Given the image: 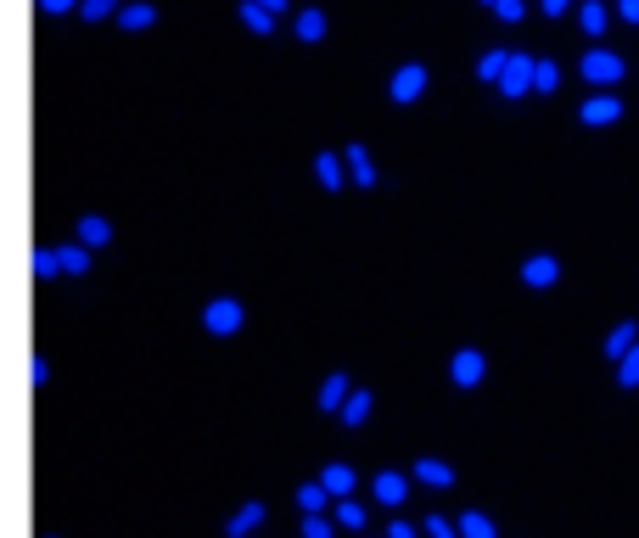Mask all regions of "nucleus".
Masks as SVG:
<instances>
[{
    "label": "nucleus",
    "instance_id": "obj_1",
    "mask_svg": "<svg viewBox=\"0 0 639 538\" xmlns=\"http://www.w3.org/2000/svg\"><path fill=\"white\" fill-rule=\"evenodd\" d=\"M578 73L589 79V85H600V90H611L617 79H623V57L617 51H606V45H595V51H583V62H578Z\"/></svg>",
    "mask_w": 639,
    "mask_h": 538
},
{
    "label": "nucleus",
    "instance_id": "obj_2",
    "mask_svg": "<svg viewBox=\"0 0 639 538\" xmlns=\"http://www.w3.org/2000/svg\"><path fill=\"white\" fill-rule=\"evenodd\" d=\"M533 68H539V57H527V51H516V57H511V68H505V79H499V96H505V101H522L527 96V90H533Z\"/></svg>",
    "mask_w": 639,
    "mask_h": 538
},
{
    "label": "nucleus",
    "instance_id": "obj_3",
    "mask_svg": "<svg viewBox=\"0 0 639 538\" xmlns=\"http://www.w3.org/2000/svg\"><path fill=\"white\" fill-rule=\"evenodd\" d=\"M623 118V96L617 90H600V96H589L578 107V124H589V129H606V124H617Z\"/></svg>",
    "mask_w": 639,
    "mask_h": 538
},
{
    "label": "nucleus",
    "instance_id": "obj_4",
    "mask_svg": "<svg viewBox=\"0 0 639 538\" xmlns=\"http://www.w3.org/2000/svg\"><path fill=\"white\" fill-rule=\"evenodd\" d=\"M242 320H247V314H242V303H236V298H213L208 309H202V326H208L213 337H230V331H242Z\"/></svg>",
    "mask_w": 639,
    "mask_h": 538
},
{
    "label": "nucleus",
    "instance_id": "obj_5",
    "mask_svg": "<svg viewBox=\"0 0 639 538\" xmlns=\"http://www.w3.org/2000/svg\"><path fill=\"white\" fill-rule=\"evenodd\" d=\"M421 90H426V68L421 62H404V68L387 79V96L398 101V107H410V101H421Z\"/></svg>",
    "mask_w": 639,
    "mask_h": 538
},
{
    "label": "nucleus",
    "instance_id": "obj_6",
    "mask_svg": "<svg viewBox=\"0 0 639 538\" xmlns=\"http://www.w3.org/2000/svg\"><path fill=\"white\" fill-rule=\"evenodd\" d=\"M483 376H488V359L477 354V348H460V354L449 359V382L455 387H477Z\"/></svg>",
    "mask_w": 639,
    "mask_h": 538
},
{
    "label": "nucleus",
    "instance_id": "obj_7",
    "mask_svg": "<svg viewBox=\"0 0 639 538\" xmlns=\"http://www.w3.org/2000/svg\"><path fill=\"white\" fill-rule=\"evenodd\" d=\"M410 482H415V477H404V471H376V482H370V494L382 499L387 510H398L404 499H410Z\"/></svg>",
    "mask_w": 639,
    "mask_h": 538
},
{
    "label": "nucleus",
    "instance_id": "obj_8",
    "mask_svg": "<svg viewBox=\"0 0 639 538\" xmlns=\"http://www.w3.org/2000/svg\"><path fill=\"white\" fill-rule=\"evenodd\" d=\"M555 281H561V264H555L550 253H533L522 264V286H533V292H539V286H555Z\"/></svg>",
    "mask_w": 639,
    "mask_h": 538
},
{
    "label": "nucleus",
    "instance_id": "obj_9",
    "mask_svg": "<svg viewBox=\"0 0 639 538\" xmlns=\"http://www.w3.org/2000/svg\"><path fill=\"white\" fill-rule=\"evenodd\" d=\"M415 482H426V488H455V466H443V460H432V454H421L410 466Z\"/></svg>",
    "mask_w": 639,
    "mask_h": 538
},
{
    "label": "nucleus",
    "instance_id": "obj_10",
    "mask_svg": "<svg viewBox=\"0 0 639 538\" xmlns=\"http://www.w3.org/2000/svg\"><path fill=\"white\" fill-rule=\"evenodd\" d=\"M314 174H320V191H342V185H348V163H342L337 152L314 157Z\"/></svg>",
    "mask_w": 639,
    "mask_h": 538
},
{
    "label": "nucleus",
    "instance_id": "obj_11",
    "mask_svg": "<svg viewBox=\"0 0 639 538\" xmlns=\"http://www.w3.org/2000/svg\"><path fill=\"white\" fill-rule=\"evenodd\" d=\"M342 163H348V180H354L359 191H370V185H376V163H370L365 146H348V152H342Z\"/></svg>",
    "mask_w": 639,
    "mask_h": 538
},
{
    "label": "nucleus",
    "instance_id": "obj_12",
    "mask_svg": "<svg viewBox=\"0 0 639 538\" xmlns=\"http://www.w3.org/2000/svg\"><path fill=\"white\" fill-rule=\"evenodd\" d=\"M258 522H264V499H247V505L236 510L230 522H225V538H247V533H253Z\"/></svg>",
    "mask_w": 639,
    "mask_h": 538
},
{
    "label": "nucleus",
    "instance_id": "obj_13",
    "mask_svg": "<svg viewBox=\"0 0 639 538\" xmlns=\"http://www.w3.org/2000/svg\"><path fill=\"white\" fill-rule=\"evenodd\" d=\"M292 34H298L303 45H320V40H326V17L314 12V6H303V12L292 17Z\"/></svg>",
    "mask_w": 639,
    "mask_h": 538
},
{
    "label": "nucleus",
    "instance_id": "obj_14",
    "mask_svg": "<svg viewBox=\"0 0 639 538\" xmlns=\"http://www.w3.org/2000/svg\"><path fill=\"white\" fill-rule=\"evenodd\" d=\"M157 23V6H146V0H124V12H118V29H152Z\"/></svg>",
    "mask_w": 639,
    "mask_h": 538
},
{
    "label": "nucleus",
    "instance_id": "obj_15",
    "mask_svg": "<svg viewBox=\"0 0 639 538\" xmlns=\"http://www.w3.org/2000/svg\"><path fill=\"white\" fill-rule=\"evenodd\" d=\"M639 348V331H634V320H623V326H611V337H606V359H628Z\"/></svg>",
    "mask_w": 639,
    "mask_h": 538
},
{
    "label": "nucleus",
    "instance_id": "obj_16",
    "mask_svg": "<svg viewBox=\"0 0 639 538\" xmlns=\"http://www.w3.org/2000/svg\"><path fill=\"white\" fill-rule=\"evenodd\" d=\"M348 393H354V387H348V376H326V382H320V410H337L342 415V404H348Z\"/></svg>",
    "mask_w": 639,
    "mask_h": 538
},
{
    "label": "nucleus",
    "instance_id": "obj_17",
    "mask_svg": "<svg viewBox=\"0 0 639 538\" xmlns=\"http://www.w3.org/2000/svg\"><path fill=\"white\" fill-rule=\"evenodd\" d=\"M606 6H600V0H583V6H578V29L583 34H589V40H600V34H606Z\"/></svg>",
    "mask_w": 639,
    "mask_h": 538
},
{
    "label": "nucleus",
    "instance_id": "obj_18",
    "mask_svg": "<svg viewBox=\"0 0 639 538\" xmlns=\"http://www.w3.org/2000/svg\"><path fill=\"white\" fill-rule=\"evenodd\" d=\"M505 68H511V51H483V57H477V79H483V85H499Z\"/></svg>",
    "mask_w": 639,
    "mask_h": 538
},
{
    "label": "nucleus",
    "instance_id": "obj_19",
    "mask_svg": "<svg viewBox=\"0 0 639 538\" xmlns=\"http://www.w3.org/2000/svg\"><path fill=\"white\" fill-rule=\"evenodd\" d=\"M79 241H85V247H107V241H113V225H107L101 213H85V219H79Z\"/></svg>",
    "mask_w": 639,
    "mask_h": 538
},
{
    "label": "nucleus",
    "instance_id": "obj_20",
    "mask_svg": "<svg viewBox=\"0 0 639 538\" xmlns=\"http://www.w3.org/2000/svg\"><path fill=\"white\" fill-rule=\"evenodd\" d=\"M365 505H359V499H337V527L342 533H365Z\"/></svg>",
    "mask_w": 639,
    "mask_h": 538
},
{
    "label": "nucleus",
    "instance_id": "obj_21",
    "mask_svg": "<svg viewBox=\"0 0 639 538\" xmlns=\"http://www.w3.org/2000/svg\"><path fill=\"white\" fill-rule=\"evenodd\" d=\"M326 499H331L326 482H303V488H298V510H303V516H320V510H326Z\"/></svg>",
    "mask_w": 639,
    "mask_h": 538
},
{
    "label": "nucleus",
    "instance_id": "obj_22",
    "mask_svg": "<svg viewBox=\"0 0 639 538\" xmlns=\"http://www.w3.org/2000/svg\"><path fill=\"white\" fill-rule=\"evenodd\" d=\"M320 482H326V488H331L337 499H348V494L359 488V477H354L348 466H326V471H320Z\"/></svg>",
    "mask_w": 639,
    "mask_h": 538
},
{
    "label": "nucleus",
    "instance_id": "obj_23",
    "mask_svg": "<svg viewBox=\"0 0 639 538\" xmlns=\"http://www.w3.org/2000/svg\"><path fill=\"white\" fill-rule=\"evenodd\" d=\"M57 253H62V275H90V247H85V241L57 247Z\"/></svg>",
    "mask_w": 639,
    "mask_h": 538
},
{
    "label": "nucleus",
    "instance_id": "obj_24",
    "mask_svg": "<svg viewBox=\"0 0 639 538\" xmlns=\"http://www.w3.org/2000/svg\"><path fill=\"white\" fill-rule=\"evenodd\" d=\"M370 404H376V398H370L365 387H354V393H348V404H342V426H359L370 415Z\"/></svg>",
    "mask_w": 639,
    "mask_h": 538
},
{
    "label": "nucleus",
    "instance_id": "obj_25",
    "mask_svg": "<svg viewBox=\"0 0 639 538\" xmlns=\"http://www.w3.org/2000/svg\"><path fill=\"white\" fill-rule=\"evenodd\" d=\"M242 23H247L253 34H275V12H264L258 0H242Z\"/></svg>",
    "mask_w": 639,
    "mask_h": 538
},
{
    "label": "nucleus",
    "instance_id": "obj_26",
    "mask_svg": "<svg viewBox=\"0 0 639 538\" xmlns=\"http://www.w3.org/2000/svg\"><path fill=\"white\" fill-rule=\"evenodd\" d=\"M460 538H499V527L488 522L483 510H466V516H460Z\"/></svg>",
    "mask_w": 639,
    "mask_h": 538
},
{
    "label": "nucleus",
    "instance_id": "obj_27",
    "mask_svg": "<svg viewBox=\"0 0 639 538\" xmlns=\"http://www.w3.org/2000/svg\"><path fill=\"white\" fill-rule=\"evenodd\" d=\"M29 264H34V275H40V281L62 275V253H57V247H34V258H29Z\"/></svg>",
    "mask_w": 639,
    "mask_h": 538
},
{
    "label": "nucleus",
    "instance_id": "obj_28",
    "mask_svg": "<svg viewBox=\"0 0 639 538\" xmlns=\"http://www.w3.org/2000/svg\"><path fill=\"white\" fill-rule=\"evenodd\" d=\"M555 85H561V68H555L550 57H539V68H533V90H539V96H555Z\"/></svg>",
    "mask_w": 639,
    "mask_h": 538
},
{
    "label": "nucleus",
    "instance_id": "obj_29",
    "mask_svg": "<svg viewBox=\"0 0 639 538\" xmlns=\"http://www.w3.org/2000/svg\"><path fill=\"white\" fill-rule=\"evenodd\" d=\"M79 12H85V23H101V17H118V12H124V0H85Z\"/></svg>",
    "mask_w": 639,
    "mask_h": 538
},
{
    "label": "nucleus",
    "instance_id": "obj_30",
    "mask_svg": "<svg viewBox=\"0 0 639 538\" xmlns=\"http://www.w3.org/2000/svg\"><path fill=\"white\" fill-rule=\"evenodd\" d=\"M303 538H337V522H326V516H303Z\"/></svg>",
    "mask_w": 639,
    "mask_h": 538
},
{
    "label": "nucleus",
    "instance_id": "obj_31",
    "mask_svg": "<svg viewBox=\"0 0 639 538\" xmlns=\"http://www.w3.org/2000/svg\"><path fill=\"white\" fill-rule=\"evenodd\" d=\"M426 538H460V522H449V516H426Z\"/></svg>",
    "mask_w": 639,
    "mask_h": 538
},
{
    "label": "nucleus",
    "instance_id": "obj_32",
    "mask_svg": "<svg viewBox=\"0 0 639 538\" xmlns=\"http://www.w3.org/2000/svg\"><path fill=\"white\" fill-rule=\"evenodd\" d=\"M617 382H623V387H639V348H634L628 359H617Z\"/></svg>",
    "mask_w": 639,
    "mask_h": 538
},
{
    "label": "nucleus",
    "instance_id": "obj_33",
    "mask_svg": "<svg viewBox=\"0 0 639 538\" xmlns=\"http://www.w3.org/2000/svg\"><path fill=\"white\" fill-rule=\"evenodd\" d=\"M494 17H499V23H522V17H527V0H499Z\"/></svg>",
    "mask_w": 639,
    "mask_h": 538
},
{
    "label": "nucleus",
    "instance_id": "obj_34",
    "mask_svg": "<svg viewBox=\"0 0 639 538\" xmlns=\"http://www.w3.org/2000/svg\"><path fill=\"white\" fill-rule=\"evenodd\" d=\"M45 17H62V12H73V6H85V0H34Z\"/></svg>",
    "mask_w": 639,
    "mask_h": 538
},
{
    "label": "nucleus",
    "instance_id": "obj_35",
    "mask_svg": "<svg viewBox=\"0 0 639 538\" xmlns=\"http://www.w3.org/2000/svg\"><path fill=\"white\" fill-rule=\"evenodd\" d=\"M387 538H415V522H404V516H393V522H387Z\"/></svg>",
    "mask_w": 639,
    "mask_h": 538
},
{
    "label": "nucleus",
    "instance_id": "obj_36",
    "mask_svg": "<svg viewBox=\"0 0 639 538\" xmlns=\"http://www.w3.org/2000/svg\"><path fill=\"white\" fill-rule=\"evenodd\" d=\"M29 382H34V387H45V382H51V365H45V359H34V370H29Z\"/></svg>",
    "mask_w": 639,
    "mask_h": 538
},
{
    "label": "nucleus",
    "instance_id": "obj_37",
    "mask_svg": "<svg viewBox=\"0 0 639 538\" xmlns=\"http://www.w3.org/2000/svg\"><path fill=\"white\" fill-rule=\"evenodd\" d=\"M617 17H623V23H639V0H617Z\"/></svg>",
    "mask_w": 639,
    "mask_h": 538
},
{
    "label": "nucleus",
    "instance_id": "obj_38",
    "mask_svg": "<svg viewBox=\"0 0 639 538\" xmlns=\"http://www.w3.org/2000/svg\"><path fill=\"white\" fill-rule=\"evenodd\" d=\"M539 6H544V12H550V17H561V12H567V6H572V0H539Z\"/></svg>",
    "mask_w": 639,
    "mask_h": 538
},
{
    "label": "nucleus",
    "instance_id": "obj_39",
    "mask_svg": "<svg viewBox=\"0 0 639 538\" xmlns=\"http://www.w3.org/2000/svg\"><path fill=\"white\" fill-rule=\"evenodd\" d=\"M258 6H264V12H275V17H281L286 6H292V0H258Z\"/></svg>",
    "mask_w": 639,
    "mask_h": 538
},
{
    "label": "nucleus",
    "instance_id": "obj_40",
    "mask_svg": "<svg viewBox=\"0 0 639 538\" xmlns=\"http://www.w3.org/2000/svg\"><path fill=\"white\" fill-rule=\"evenodd\" d=\"M483 6H499V0H483Z\"/></svg>",
    "mask_w": 639,
    "mask_h": 538
}]
</instances>
